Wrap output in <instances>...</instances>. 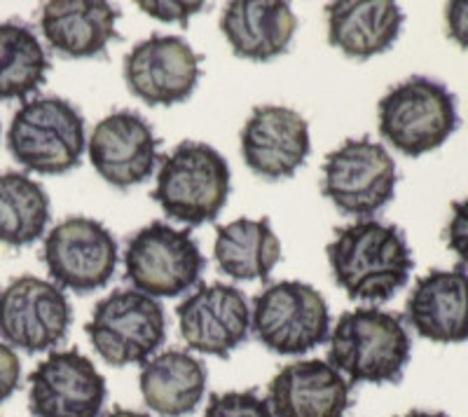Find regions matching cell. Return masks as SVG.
I'll use <instances>...</instances> for the list:
<instances>
[{"label":"cell","instance_id":"13","mask_svg":"<svg viewBox=\"0 0 468 417\" xmlns=\"http://www.w3.org/2000/svg\"><path fill=\"white\" fill-rule=\"evenodd\" d=\"M106 378L80 349H61L28 375V411L36 417H101Z\"/></svg>","mask_w":468,"mask_h":417},{"label":"cell","instance_id":"5","mask_svg":"<svg viewBox=\"0 0 468 417\" xmlns=\"http://www.w3.org/2000/svg\"><path fill=\"white\" fill-rule=\"evenodd\" d=\"M379 134L408 157L438 150L459 129L457 97L442 82L412 75L379 99Z\"/></svg>","mask_w":468,"mask_h":417},{"label":"cell","instance_id":"23","mask_svg":"<svg viewBox=\"0 0 468 417\" xmlns=\"http://www.w3.org/2000/svg\"><path fill=\"white\" fill-rule=\"evenodd\" d=\"M213 258L220 273L237 282H265L282 261V241L270 219H237L218 228Z\"/></svg>","mask_w":468,"mask_h":417},{"label":"cell","instance_id":"2","mask_svg":"<svg viewBox=\"0 0 468 417\" xmlns=\"http://www.w3.org/2000/svg\"><path fill=\"white\" fill-rule=\"evenodd\" d=\"M328 340V364L351 382L396 385L412 354L403 316L382 307H356L340 315Z\"/></svg>","mask_w":468,"mask_h":417},{"label":"cell","instance_id":"10","mask_svg":"<svg viewBox=\"0 0 468 417\" xmlns=\"http://www.w3.org/2000/svg\"><path fill=\"white\" fill-rule=\"evenodd\" d=\"M73 324V307L54 282L22 274L0 294V337L28 354L61 345Z\"/></svg>","mask_w":468,"mask_h":417},{"label":"cell","instance_id":"3","mask_svg":"<svg viewBox=\"0 0 468 417\" xmlns=\"http://www.w3.org/2000/svg\"><path fill=\"white\" fill-rule=\"evenodd\" d=\"M229 187V165L218 150L202 141H181L162 157L153 199L169 219L202 225L218 219Z\"/></svg>","mask_w":468,"mask_h":417},{"label":"cell","instance_id":"27","mask_svg":"<svg viewBox=\"0 0 468 417\" xmlns=\"http://www.w3.org/2000/svg\"><path fill=\"white\" fill-rule=\"evenodd\" d=\"M139 7L160 22L186 27L192 15L204 10V3L202 0H141Z\"/></svg>","mask_w":468,"mask_h":417},{"label":"cell","instance_id":"16","mask_svg":"<svg viewBox=\"0 0 468 417\" xmlns=\"http://www.w3.org/2000/svg\"><path fill=\"white\" fill-rule=\"evenodd\" d=\"M312 153L309 124L298 111L279 103L256 106L241 129V155L256 176L282 181L292 176Z\"/></svg>","mask_w":468,"mask_h":417},{"label":"cell","instance_id":"22","mask_svg":"<svg viewBox=\"0 0 468 417\" xmlns=\"http://www.w3.org/2000/svg\"><path fill=\"white\" fill-rule=\"evenodd\" d=\"M207 366L183 349L150 357L139 375L145 406L162 417H186L197 411L207 391Z\"/></svg>","mask_w":468,"mask_h":417},{"label":"cell","instance_id":"26","mask_svg":"<svg viewBox=\"0 0 468 417\" xmlns=\"http://www.w3.org/2000/svg\"><path fill=\"white\" fill-rule=\"evenodd\" d=\"M202 417H274V412L258 391L244 390L213 394Z\"/></svg>","mask_w":468,"mask_h":417},{"label":"cell","instance_id":"19","mask_svg":"<svg viewBox=\"0 0 468 417\" xmlns=\"http://www.w3.org/2000/svg\"><path fill=\"white\" fill-rule=\"evenodd\" d=\"M117 19L120 10L103 0H52L40 10V31L61 57L91 59L120 37Z\"/></svg>","mask_w":468,"mask_h":417},{"label":"cell","instance_id":"32","mask_svg":"<svg viewBox=\"0 0 468 417\" xmlns=\"http://www.w3.org/2000/svg\"><path fill=\"white\" fill-rule=\"evenodd\" d=\"M399 417H450V415H445V412H433V411H410Z\"/></svg>","mask_w":468,"mask_h":417},{"label":"cell","instance_id":"11","mask_svg":"<svg viewBox=\"0 0 468 417\" xmlns=\"http://www.w3.org/2000/svg\"><path fill=\"white\" fill-rule=\"evenodd\" d=\"M43 262L58 289L91 294L115 274L117 241L101 220L69 216L45 237Z\"/></svg>","mask_w":468,"mask_h":417},{"label":"cell","instance_id":"17","mask_svg":"<svg viewBox=\"0 0 468 417\" xmlns=\"http://www.w3.org/2000/svg\"><path fill=\"white\" fill-rule=\"evenodd\" d=\"M274 417H345L351 382L321 358H300L279 369L267 387Z\"/></svg>","mask_w":468,"mask_h":417},{"label":"cell","instance_id":"31","mask_svg":"<svg viewBox=\"0 0 468 417\" xmlns=\"http://www.w3.org/2000/svg\"><path fill=\"white\" fill-rule=\"evenodd\" d=\"M101 417H150V415H145V412H139V411H132V408H112L111 412H106V415Z\"/></svg>","mask_w":468,"mask_h":417},{"label":"cell","instance_id":"1","mask_svg":"<svg viewBox=\"0 0 468 417\" xmlns=\"http://www.w3.org/2000/svg\"><path fill=\"white\" fill-rule=\"evenodd\" d=\"M325 251L335 283L351 300L387 303L415 270L405 232L382 220L363 219L337 228Z\"/></svg>","mask_w":468,"mask_h":417},{"label":"cell","instance_id":"25","mask_svg":"<svg viewBox=\"0 0 468 417\" xmlns=\"http://www.w3.org/2000/svg\"><path fill=\"white\" fill-rule=\"evenodd\" d=\"M49 59L31 27L0 24V102L31 97L48 78Z\"/></svg>","mask_w":468,"mask_h":417},{"label":"cell","instance_id":"4","mask_svg":"<svg viewBox=\"0 0 468 417\" xmlns=\"http://www.w3.org/2000/svg\"><path fill=\"white\" fill-rule=\"evenodd\" d=\"M7 148L28 172L58 176L80 166L87 150L82 112L61 97L24 102L7 129Z\"/></svg>","mask_w":468,"mask_h":417},{"label":"cell","instance_id":"7","mask_svg":"<svg viewBox=\"0 0 468 417\" xmlns=\"http://www.w3.org/2000/svg\"><path fill=\"white\" fill-rule=\"evenodd\" d=\"M250 331L270 352L295 357L330 337V310L324 294L304 282H274L253 298Z\"/></svg>","mask_w":468,"mask_h":417},{"label":"cell","instance_id":"28","mask_svg":"<svg viewBox=\"0 0 468 417\" xmlns=\"http://www.w3.org/2000/svg\"><path fill=\"white\" fill-rule=\"evenodd\" d=\"M445 241L450 251L468 265V198L452 202V216L445 228Z\"/></svg>","mask_w":468,"mask_h":417},{"label":"cell","instance_id":"9","mask_svg":"<svg viewBox=\"0 0 468 417\" xmlns=\"http://www.w3.org/2000/svg\"><path fill=\"white\" fill-rule=\"evenodd\" d=\"M396 183V162L382 144L346 139L325 157L321 190L342 214L363 220L394 199Z\"/></svg>","mask_w":468,"mask_h":417},{"label":"cell","instance_id":"12","mask_svg":"<svg viewBox=\"0 0 468 417\" xmlns=\"http://www.w3.org/2000/svg\"><path fill=\"white\" fill-rule=\"evenodd\" d=\"M202 57L181 36L153 33L124 57V82L148 106H176L195 94Z\"/></svg>","mask_w":468,"mask_h":417},{"label":"cell","instance_id":"18","mask_svg":"<svg viewBox=\"0 0 468 417\" xmlns=\"http://www.w3.org/2000/svg\"><path fill=\"white\" fill-rule=\"evenodd\" d=\"M408 324L424 340L457 345L468 340V273L431 270L420 277L405 303Z\"/></svg>","mask_w":468,"mask_h":417},{"label":"cell","instance_id":"24","mask_svg":"<svg viewBox=\"0 0 468 417\" xmlns=\"http://www.w3.org/2000/svg\"><path fill=\"white\" fill-rule=\"evenodd\" d=\"M49 195L28 174H0V244L28 246L49 223Z\"/></svg>","mask_w":468,"mask_h":417},{"label":"cell","instance_id":"20","mask_svg":"<svg viewBox=\"0 0 468 417\" xmlns=\"http://www.w3.org/2000/svg\"><path fill=\"white\" fill-rule=\"evenodd\" d=\"M220 31L237 57L270 61L288 52L298 16L282 0H234L220 15Z\"/></svg>","mask_w":468,"mask_h":417},{"label":"cell","instance_id":"15","mask_svg":"<svg viewBox=\"0 0 468 417\" xmlns=\"http://www.w3.org/2000/svg\"><path fill=\"white\" fill-rule=\"evenodd\" d=\"M153 127L136 111H115L96 123L87 139V153L96 174L112 187L127 190L148 181L157 165Z\"/></svg>","mask_w":468,"mask_h":417},{"label":"cell","instance_id":"8","mask_svg":"<svg viewBox=\"0 0 468 417\" xmlns=\"http://www.w3.org/2000/svg\"><path fill=\"white\" fill-rule=\"evenodd\" d=\"M85 331L108 366L145 364L165 343V310L141 291L115 289L96 303Z\"/></svg>","mask_w":468,"mask_h":417},{"label":"cell","instance_id":"6","mask_svg":"<svg viewBox=\"0 0 468 417\" xmlns=\"http://www.w3.org/2000/svg\"><path fill=\"white\" fill-rule=\"evenodd\" d=\"M207 258L190 230L162 220L133 232L124 246V279L150 298H176L195 289Z\"/></svg>","mask_w":468,"mask_h":417},{"label":"cell","instance_id":"21","mask_svg":"<svg viewBox=\"0 0 468 417\" xmlns=\"http://www.w3.org/2000/svg\"><path fill=\"white\" fill-rule=\"evenodd\" d=\"M328 40L349 59H370L394 48L405 15L388 0H335L325 5Z\"/></svg>","mask_w":468,"mask_h":417},{"label":"cell","instance_id":"29","mask_svg":"<svg viewBox=\"0 0 468 417\" xmlns=\"http://www.w3.org/2000/svg\"><path fill=\"white\" fill-rule=\"evenodd\" d=\"M22 380V361L10 345L0 343V403L7 401Z\"/></svg>","mask_w":468,"mask_h":417},{"label":"cell","instance_id":"14","mask_svg":"<svg viewBox=\"0 0 468 417\" xmlns=\"http://www.w3.org/2000/svg\"><path fill=\"white\" fill-rule=\"evenodd\" d=\"M176 316L183 343L208 357L228 358L250 331L249 298L232 283H202L176 307Z\"/></svg>","mask_w":468,"mask_h":417},{"label":"cell","instance_id":"30","mask_svg":"<svg viewBox=\"0 0 468 417\" xmlns=\"http://www.w3.org/2000/svg\"><path fill=\"white\" fill-rule=\"evenodd\" d=\"M447 36L468 52V0H454L445 5Z\"/></svg>","mask_w":468,"mask_h":417}]
</instances>
